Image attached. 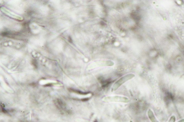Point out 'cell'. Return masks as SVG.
Here are the masks:
<instances>
[{"mask_svg": "<svg viewBox=\"0 0 184 122\" xmlns=\"http://www.w3.org/2000/svg\"><path fill=\"white\" fill-rule=\"evenodd\" d=\"M103 100L105 102L128 103L129 100L127 97L123 96H109L104 97Z\"/></svg>", "mask_w": 184, "mask_h": 122, "instance_id": "7a4b0ae2", "label": "cell"}, {"mask_svg": "<svg viewBox=\"0 0 184 122\" xmlns=\"http://www.w3.org/2000/svg\"><path fill=\"white\" fill-rule=\"evenodd\" d=\"M32 64L34 67H35L36 68H37V62L36 60H34L32 61Z\"/></svg>", "mask_w": 184, "mask_h": 122, "instance_id": "8992f818", "label": "cell"}, {"mask_svg": "<svg viewBox=\"0 0 184 122\" xmlns=\"http://www.w3.org/2000/svg\"><path fill=\"white\" fill-rule=\"evenodd\" d=\"M176 121L175 117L173 115L171 116L170 119L169 121L168 122H175Z\"/></svg>", "mask_w": 184, "mask_h": 122, "instance_id": "5b68a950", "label": "cell"}, {"mask_svg": "<svg viewBox=\"0 0 184 122\" xmlns=\"http://www.w3.org/2000/svg\"><path fill=\"white\" fill-rule=\"evenodd\" d=\"M134 76V74H127V75L122 77V78H121L120 79H119V80L117 81L114 83V86H113L112 88V91H114L117 90L122 84H124L127 81L132 79Z\"/></svg>", "mask_w": 184, "mask_h": 122, "instance_id": "6da1fadb", "label": "cell"}, {"mask_svg": "<svg viewBox=\"0 0 184 122\" xmlns=\"http://www.w3.org/2000/svg\"><path fill=\"white\" fill-rule=\"evenodd\" d=\"M177 122H184V119H182V120L179 121Z\"/></svg>", "mask_w": 184, "mask_h": 122, "instance_id": "30bf717a", "label": "cell"}, {"mask_svg": "<svg viewBox=\"0 0 184 122\" xmlns=\"http://www.w3.org/2000/svg\"><path fill=\"white\" fill-rule=\"evenodd\" d=\"M55 104H56V105H57L58 107L62 108L65 106V105H64L63 101H62L61 100L59 99H58L55 100Z\"/></svg>", "mask_w": 184, "mask_h": 122, "instance_id": "277c9868", "label": "cell"}, {"mask_svg": "<svg viewBox=\"0 0 184 122\" xmlns=\"http://www.w3.org/2000/svg\"><path fill=\"white\" fill-rule=\"evenodd\" d=\"M8 33L7 32H3L1 33V35L3 36H5L8 35Z\"/></svg>", "mask_w": 184, "mask_h": 122, "instance_id": "52a82bcc", "label": "cell"}, {"mask_svg": "<svg viewBox=\"0 0 184 122\" xmlns=\"http://www.w3.org/2000/svg\"><path fill=\"white\" fill-rule=\"evenodd\" d=\"M68 41H69V42H70L71 43H73L72 40L70 36L69 37V38H68Z\"/></svg>", "mask_w": 184, "mask_h": 122, "instance_id": "ba28073f", "label": "cell"}, {"mask_svg": "<svg viewBox=\"0 0 184 122\" xmlns=\"http://www.w3.org/2000/svg\"><path fill=\"white\" fill-rule=\"evenodd\" d=\"M148 117L151 122H159L156 118L152 110L149 109L148 111Z\"/></svg>", "mask_w": 184, "mask_h": 122, "instance_id": "3957f363", "label": "cell"}, {"mask_svg": "<svg viewBox=\"0 0 184 122\" xmlns=\"http://www.w3.org/2000/svg\"><path fill=\"white\" fill-rule=\"evenodd\" d=\"M45 86L46 87H50L51 86H52V84H48L47 85H45Z\"/></svg>", "mask_w": 184, "mask_h": 122, "instance_id": "9c48e42d", "label": "cell"}]
</instances>
